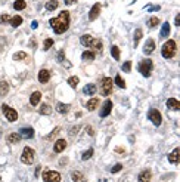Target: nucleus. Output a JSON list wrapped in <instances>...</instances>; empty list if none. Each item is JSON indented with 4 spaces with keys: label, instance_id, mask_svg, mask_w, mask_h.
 Segmentation results:
<instances>
[{
    "label": "nucleus",
    "instance_id": "nucleus-1",
    "mask_svg": "<svg viewBox=\"0 0 180 182\" xmlns=\"http://www.w3.org/2000/svg\"><path fill=\"white\" fill-rule=\"evenodd\" d=\"M50 25H52V28L55 30L56 34H62V33H65L68 28H69V13H68L67 11L61 12L58 18L50 19Z\"/></svg>",
    "mask_w": 180,
    "mask_h": 182
},
{
    "label": "nucleus",
    "instance_id": "nucleus-2",
    "mask_svg": "<svg viewBox=\"0 0 180 182\" xmlns=\"http://www.w3.org/2000/svg\"><path fill=\"white\" fill-rule=\"evenodd\" d=\"M176 42L174 40H168V42H165L164 46H162V50H161V53H162V57L164 58H173L174 57V53H176Z\"/></svg>",
    "mask_w": 180,
    "mask_h": 182
},
{
    "label": "nucleus",
    "instance_id": "nucleus-3",
    "mask_svg": "<svg viewBox=\"0 0 180 182\" xmlns=\"http://www.w3.org/2000/svg\"><path fill=\"white\" fill-rule=\"evenodd\" d=\"M34 159H35V151L33 148L30 147H25L22 151V156H21V161L25 163V164H33Z\"/></svg>",
    "mask_w": 180,
    "mask_h": 182
},
{
    "label": "nucleus",
    "instance_id": "nucleus-4",
    "mask_svg": "<svg viewBox=\"0 0 180 182\" xmlns=\"http://www.w3.org/2000/svg\"><path fill=\"white\" fill-rule=\"evenodd\" d=\"M139 71L142 73L143 77H149V76H151V71H152V61H151V59H143V61L139 64Z\"/></svg>",
    "mask_w": 180,
    "mask_h": 182
},
{
    "label": "nucleus",
    "instance_id": "nucleus-5",
    "mask_svg": "<svg viewBox=\"0 0 180 182\" xmlns=\"http://www.w3.org/2000/svg\"><path fill=\"white\" fill-rule=\"evenodd\" d=\"M2 113L5 114V117H6L9 122H15V120L18 118V113H16L13 108H11L9 105H6V104L2 105Z\"/></svg>",
    "mask_w": 180,
    "mask_h": 182
},
{
    "label": "nucleus",
    "instance_id": "nucleus-6",
    "mask_svg": "<svg viewBox=\"0 0 180 182\" xmlns=\"http://www.w3.org/2000/svg\"><path fill=\"white\" fill-rule=\"evenodd\" d=\"M42 178L45 182H61V173L53 170H46L42 175Z\"/></svg>",
    "mask_w": 180,
    "mask_h": 182
},
{
    "label": "nucleus",
    "instance_id": "nucleus-7",
    "mask_svg": "<svg viewBox=\"0 0 180 182\" xmlns=\"http://www.w3.org/2000/svg\"><path fill=\"white\" fill-rule=\"evenodd\" d=\"M101 92H102V95H105V96H108L112 92V79H109V77H103L102 79Z\"/></svg>",
    "mask_w": 180,
    "mask_h": 182
},
{
    "label": "nucleus",
    "instance_id": "nucleus-8",
    "mask_svg": "<svg viewBox=\"0 0 180 182\" xmlns=\"http://www.w3.org/2000/svg\"><path fill=\"white\" fill-rule=\"evenodd\" d=\"M148 118H149V120H151V122H152V123H154L155 126H159L161 123H162V117H161V113H159L158 110H155V108L149 111V114H148Z\"/></svg>",
    "mask_w": 180,
    "mask_h": 182
},
{
    "label": "nucleus",
    "instance_id": "nucleus-9",
    "mask_svg": "<svg viewBox=\"0 0 180 182\" xmlns=\"http://www.w3.org/2000/svg\"><path fill=\"white\" fill-rule=\"evenodd\" d=\"M112 111V101L111 99H106L103 102V107H102V111H101V117H108Z\"/></svg>",
    "mask_w": 180,
    "mask_h": 182
},
{
    "label": "nucleus",
    "instance_id": "nucleus-10",
    "mask_svg": "<svg viewBox=\"0 0 180 182\" xmlns=\"http://www.w3.org/2000/svg\"><path fill=\"white\" fill-rule=\"evenodd\" d=\"M99 13H101V3H95V5L92 6V9H90L89 19L90 21H95V19L99 16Z\"/></svg>",
    "mask_w": 180,
    "mask_h": 182
},
{
    "label": "nucleus",
    "instance_id": "nucleus-11",
    "mask_svg": "<svg viewBox=\"0 0 180 182\" xmlns=\"http://www.w3.org/2000/svg\"><path fill=\"white\" fill-rule=\"evenodd\" d=\"M37 79H38L40 83H47V81L50 80V71H49V70H46V68L40 70V73H38Z\"/></svg>",
    "mask_w": 180,
    "mask_h": 182
},
{
    "label": "nucleus",
    "instance_id": "nucleus-12",
    "mask_svg": "<svg viewBox=\"0 0 180 182\" xmlns=\"http://www.w3.org/2000/svg\"><path fill=\"white\" fill-rule=\"evenodd\" d=\"M151 179H152V173H151V170H143L140 175H139L137 182H151Z\"/></svg>",
    "mask_w": 180,
    "mask_h": 182
},
{
    "label": "nucleus",
    "instance_id": "nucleus-13",
    "mask_svg": "<svg viewBox=\"0 0 180 182\" xmlns=\"http://www.w3.org/2000/svg\"><path fill=\"white\" fill-rule=\"evenodd\" d=\"M65 148H67V141L65 139H58L56 142H55L53 149H55V153H62Z\"/></svg>",
    "mask_w": 180,
    "mask_h": 182
},
{
    "label": "nucleus",
    "instance_id": "nucleus-14",
    "mask_svg": "<svg viewBox=\"0 0 180 182\" xmlns=\"http://www.w3.org/2000/svg\"><path fill=\"white\" fill-rule=\"evenodd\" d=\"M155 50V42L152 40V39H149L146 43H145V47H143V52L146 53V55H149V53H152Z\"/></svg>",
    "mask_w": 180,
    "mask_h": 182
},
{
    "label": "nucleus",
    "instance_id": "nucleus-15",
    "mask_svg": "<svg viewBox=\"0 0 180 182\" xmlns=\"http://www.w3.org/2000/svg\"><path fill=\"white\" fill-rule=\"evenodd\" d=\"M19 135H21V138H27V139H30V138L34 136V130L31 129V127H22L21 132H19Z\"/></svg>",
    "mask_w": 180,
    "mask_h": 182
},
{
    "label": "nucleus",
    "instance_id": "nucleus-16",
    "mask_svg": "<svg viewBox=\"0 0 180 182\" xmlns=\"http://www.w3.org/2000/svg\"><path fill=\"white\" fill-rule=\"evenodd\" d=\"M167 107H168L170 110L179 111V110H180V102L177 101V99H174V98H170L168 101H167Z\"/></svg>",
    "mask_w": 180,
    "mask_h": 182
},
{
    "label": "nucleus",
    "instance_id": "nucleus-17",
    "mask_svg": "<svg viewBox=\"0 0 180 182\" xmlns=\"http://www.w3.org/2000/svg\"><path fill=\"white\" fill-rule=\"evenodd\" d=\"M71 178L74 182H87V179L84 178V175L81 172H72L71 173Z\"/></svg>",
    "mask_w": 180,
    "mask_h": 182
},
{
    "label": "nucleus",
    "instance_id": "nucleus-18",
    "mask_svg": "<svg viewBox=\"0 0 180 182\" xmlns=\"http://www.w3.org/2000/svg\"><path fill=\"white\" fill-rule=\"evenodd\" d=\"M102 46H103V45H102V40H101V39H93L89 47H93L95 50H98V52H102V49H103Z\"/></svg>",
    "mask_w": 180,
    "mask_h": 182
},
{
    "label": "nucleus",
    "instance_id": "nucleus-19",
    "mask_svg": "<svg viewBox=\"0 0 180 182\" xmlns=\"http://www.w3.org/2000/svg\"><path fill=\"white\" fill-rule=\"evenodd\" d=\"M168 160H170V163H174V164L179 163V148H174V149H173V153L168 156Z\"/></svg>",
    "mask_w": 180,
    "mask_h": 182
},
{
    "label": "nucleus",
    "instance_id": "nucleus-20",
    "mask_svg": "<svg viewBox=\"0 0 180 182\" xmlns=\"http://www.w3.org/2000/svg\"><path fill=\"white\" fill-rule=\"evenodd\" d=\"M40 99H42V93H40L38 91H35L33 95H31V99H30V102H31V105H34V107H35V105H38Z\"/></svg>",
    "mask_w": 180,
    "mask_h": 182
},
{
    "label": "nucleus",
    "instance_id": "nucleus-21",
    "mask_svg": "<svg viewBox=\"0 0 180 182\" xmlns=\"http://www.w3.org/2000/svg\"><path fill=\"white\" fill-rule=\"evenodd\" d=\"M83 93L84 95H95L96 93V86L95 84H87L83 88Z\"/></svg>",
    "mask_w": 180,
    "mask_h": 182
},
{
    "label": "nucleus",
    "instance_id": "nucleus-22",
    "mask_svg": "<svg viewBox=\"0 0 180 182\" xmlns=\"http://www.w3.org/2000/svg\"><path fill=\"white\" fill-rule=\"evenodd\" d=\"M9 92V83L8 81H0V96H5Z\"/></svg>",
    "mask_w": 180,
    "mask_h": 182
},
{
    "label": "nucleus",
    "instance_id": "nucleus-23",
    "mask_svg": "<svg viewBox=\"0 0 180 182\" xmlns=\"http://www.w3.org/2000/svg\"><path fill=\"white\" fill-rule=\"evenodd\" d=\"M98 105H99V99H98V98H92L89 102H87V110H89V111H93V110H96Z\"/></svg>",
    "mask_w": 180,
    "mask_h": 182
},
{
    "label": "nucleus",
    "instance_id": "nucleus-24",
    "mask_svg": "<svg viewBox=\"0 0 180 182\" xmlns=\"http://www.w3.org/2000/svg\"><path fill=\"white\" fill-rule=\"evenodd\" d=\"M170 34V24L164 22L162 24V28H161V33H159V37H167Z\"/></svg>",
    "mask_w": 180,
    "mask_h": 182
},
{
    "label": "nucleus",
    "instance_id": "nucleus-25",
    "mask_svg": "<svg viewBox=\"0 0 180 182\" xmlns=\"http://www.w3.org/2000/svg\"><path fill=\"white\" fill-rule=\"evenodd\" d=\"M68 110H69V105H67V104H61V102H59L56 105V111H58V113H61V114H67Z\"/></svg>",
    "mask_w": 180,
    "mask_h": 182
},
{
    "label": "nucleus",
    "instance_id": "nucleus-26",
    "mask_svg": "<svg viewBox=\"0 0 180 182\" xmlns=\"http://www.w3.org/2000/svg\"><path fill=\"white\" fill-rule=\"evenodd\" d=\"M92 40H93V37H92V36L84 34V36H81V40H80V42H81V45H83V46H87V47H89L90 43H92Z\"/></svg>",
    "mask_w": 180,
    "mask_h": 182
},
{
    "label": "nucleus",
    "instance_id": "nucleus-27",
    "mask_svg": "<svg viewBox=\"0 0 180 182\" xmlns=\"http://www.w3.org/2000/svg\"><path fill=\"white\" fill-rule=\"evenodd\" d=\"M8 141H9L11 144H18V142L21 141V135H19V133H11V135L8 136Z\"/></svg>",
    "mask_w": 180,
    "mask_h": 182
},
{
    "label": "nucleus",
    "instance_id": "nucleus-28",
    "mask_svg": "<svg viewBox=\"0 0 180 182\" xmlns=\"http://www.w3.org/2000/svg\"><path fill=\"white\" fill-rule=\"evenodd\" d=\"M27 8V3L24 2V0H16L15 3H13V9H16V11H22Z\"/></svg>",
    "mask_w": 180,
    "mask_h": 182
},
{
    "label": "nucleus",
    "instance_id": "nucleus-29",
    "mask_svg": "<svg viewBox=\"0 0 180 182\" xmlns=\"http://www.w3.org/2000/svg\"><path fill=\"white\" fill-rule=\"evenodd\" d=\"M58 5H59L58 0H49V2L46 3V9H47V11H55L58 8Z\"/></svg>",
    "mask_w": 180,
    "mask_h": 182
},
{
    "label": "nucleus",
    "instance_id": "nucleus-30",
    "mask_svg": "<svg viewBox=\"0 0 180 182\" xmlns=\"http://www.w3.org/2000/svg\"><path fill=\"white\" fill-rule=\"evenodd\" d=\"M81 58H83V61H86V62H92L93 59H95V53L93 52H84L83 55H81Z\"/></svg>",
    "mask_w": 180,
    "mask_h": 182
},
{
    "label": "nucleus",
    "instance_id": "nucleus-31",
    "mask_svg": "<svg viewBox=\"0 0 180 182\" xmlns=\"http://www.w3.org/2000/svg\"><path fill=\"white\" fill-rule=\"evenodd\" d=\"M11 24H12V27H19L21 24H22V18L19 16V15H16V16H13V18H11Z\"/></svg>",
    "mask_w": 180,
    "mask_h": 182
},
{
    "label": "nucleus",
    "instance_id": "nucleus-32",
    "mask_svg": "<svg viewBox=\"0 0 180 182\" xmlns=\"http://www.w3.org/2000/svg\"><path fill=\"white\" fill-rule=\"evenodd\" d=\"M78 77H77V76H72V77H69V79H68V83H69V86H71V88H72V89H75V88H77V86H78Z\"/></svg>",
    "mask_w": 180,
    "mask_h": 182
},
{
    "label": "nucleus",
    "instance_id": "nucleus-33",
    "mask_svg": "<svg viewBox=\"0 0 180 182\" xmlns=\"http://www.w3.org/2000/svg\"><path fill=\"white\" fill-rule=\"evenodd\" d=\"M52 113V108L47 105V104H42V108H40V114H45V115H49Z\"/></svg>",
    "mask_w": 180,
    "mask_h": 182
},
{
    "label": "nucleus",
    "instance_id": "nucleus-34",
    "mask_svg": "<svg viewBox=\"0 0 180 182\" xmlns=\"http://www.w3.org/2000/svg\"><path fill=\"white\" fill-rule=\"evenodd\" d=\"M114 81L117 83V86H118V88L125 89V81H123V79H121V76H120V74H117V76H115V80H114Z\"/></svg>",
    "mask_w": 180,
    "mask_h": 182
},
{
    "label": "nucleus",
    "instance_id": "nucleus-35",
    "mask_svg": "<svg viewBox=\"0 0 180 182\" xmlns=\"http://www.w3.org/2000/svg\"><path fill=\"white\" fill-rule=\"evenodd\" d=\"M111 55L114 57V59H120V49H118V46H112L111 47Z\"/></svg>",
    "mask_w": 180,
    "mask_h": 182
},
{
    "label": "nucleus",
    "instance_id": "nucleus-36",
    "mask_svg": "<svg viewBox=\"0 0 180 182\" xmlns=\"http://www.w3.org/2000/svg\"><path fill=\"white\" fill-rule=\"evenodd\" d=\"M140 39H142V30H140V28H137V30L135 31V46L139 45Z\"/></svg>",
    "mask_w": 180,
    "mask_h": 182
},
{
    "label": "nucleus",
    "instance_id": "nucleus-37",
    "mask_svg": "<svg viewBox=\"0 0 180 182\" xmlns=\"http://www.w3.org/2000/svg\"><path fill=\"white\" fill-rule=\"evenodd\" d=\"M148 24H149V27H151V28H154V27H157L158 24H159V19H158L157 16H152V18L148 21Z\"/></svg>",
    "mask_w": 180,
    "mask_h": 182
},
{
    "label": "nucleus",
    "instance_id": "nucleus-38",
    "mask_svg": "<svg viewBox=\"0 0 180 182\" xmlns=\"http://www.w3.org/2000/svg\"><path fill=\"white\" fill-rule=\"evenodd\" d=\"M52 46H53V39H46L45 45H43V49H45V50H49Z\"/></svg>",
    "mask_w": 180,
    "mask_h": 182
},
{
    "label": "nucleus",
    "instance_id": "nucleus-39",
    "mask_svg": "<svg viewBox=\"0 0 180 182\" xmlns=\"http://www.w3.org/2000/svg\"><path fill=\"white\" fill-rule=\"evenodd\" d=\"M25 58H27V53H25V52H18V53L13 55V59H15V61H22Z\"/></svg>",
    "mask_w": 180,
    "mask_h": 182
},
{
    "label": "nucleus",
    "instance_id": "nucleus-40",
    "mask_svg": "<svg viewBox=\"0 0 180 182\" xmlns=\"http://www.w3.org/2000/svg\"><path fill=\"white\" fill-rule=\"evenodd\" d=\"M92 156H93V149H92V148H89L87 151H84V154L81 156V159H83V160H89Z\"/></svg>",
    "mask_w": 180,
    "mask_h": 182
},
{
    "label": "nucleus",
    "instance_id": "nucleus-41",
    "mask_svg": "<svg viewBox=\"0 0 180 182\" xmlns=\"http://www.w3.org/2000/svg\"><path fill=\"white\" fill-rule=\"evenodd\" d=\"M11 21V16L8 15V13H3L2 16H0V24H6Z\"/></svg>",
    "mask_w": 180,
    "mask_h": 182
},
{
    "label": "nucleus",
    "instance_id": "nucleus-42",
    "mask_svg": "<svg viewBox=\"0 0 180 182\" xmlns=\"http://www.w3.org/2000/svg\"><path fill=\"white\" fill-rule=\"evenodd\" d=\"M130 70H132V62H130V61H127V62L123 65V71H125V73H130Z\"/></svg>",
    "mask_w": 180,
    "mask_h": 182
},
{
    "label": "nucleus",
    "instance_id": "nucleus-43",
    "mask_svg": "<svg viewBox=\"0 0 180 182\" xmlns=\"http://www.w3.org/2000/svg\"><path fill=\"white\" fill-rule=\"evenodd\" d=\"M121 169H123V164H121V163H118V164H115L112 169H111V172H112V173H118Z\"/></svg>",
    "mask_w": 180,
    "mask_h": 182
},
{
    "label": "nucleus",
    "instance_id": "nucleus-44",
    "mask_svg": "<svg viewBox=\"0 0 180 182\" xmlns=\"http://www.w3.org/2000/svg\"><path fill=\"white\" fill-rule=\"evenodd\" d=\"M58 133H59V127H56V129H55V130H53V132H52V133H50L49 136H47V139H52L53 136H56Z\"/></svg>",
    "mask_w": 180,
    "mask_h": 182
},
{
    "label": "nucleus",
    "instance_id": "nucleus-45",
    "mask_svg": "<svg viewBox=\"0 0 180 182\" xmlns=\"http://www.w3.org/2000/svg\"><path fill=\"white\" fill-rule=\"evenodd\" d=\"M64 57H65V53H64V50H61V52H59V55H58V61H59V62H62V61H64Z\"/></svg>",
    "mask_w": 180,
    "mask_h": 182
},
{
    "label": "nucleus",
    "instance_id": "nucleus-46",
    "mask_svg": "<svg viewBox=\"0 0 180 182\" xmlns=\"http://www.w3.org/2000/svg\"><path fill=\"white\" fill-rule=\"evenodd\" d=\"M176 25H177V27L180 25V15H177V16H176Z\"/></svg>",
    "mask_w": 180,
    "mask_h": 182
},
{
    "label": "nucleus",
    "instance_id": "nucleus-47",
    "mask_svg": "<svg viewBox=\"0 0 180 182\" xmlns=\"http://www.w3.org/2000/svg\"><path fill=\"white\" fill-rule=\"evenodd\" d=\"M64 2H65V5H72L75 0H64Z\"/></svg>",
    "mask_w": 180,
    "mask_h": 182
},
{
    "label": "nucleus",
    "instance_id": "nucleus-48",
    "mask_svg": "<svg viewBox=\"0 0 180 182\" xmlns=\"http://www.w3.org/2000/svg\"><path fill=\"white\" fill-rule=\"evenodd\" d=\"M86 129H87V133H90V135H93V132H92V127H89V126H87Z\"/></svg>",
    "mask_w": 180,
    "mask_h": 182
},
{
    "label": "nucleus",
    "instance_id": "nucleus-49",
    "mask_svg": "<svg viewBox=\"0 0 180 182\" xmlns=\"http://www.w3.org/2000/svg\"><path fill=\"white\" fill-rule=\"evenodd\" d=\"M38 173H40V166L37 167V170H35V176H38Z\"/></svg>",
    "mask_w": 180,
    "mask_h": 182
},
{
    "label": "nucleus",
    "instance_id": "nucleus-50",
    "mask_svg": "<svg viewBox=\"0 0 180 182\" xmlns=\"http://www.w3.org/2000/svg\"><path fill=\"white\" fill-rule=\"evenodd\" d=\"M31 27H33V28H37V21H34V22H33V25H31Z\"/></svg>",
    "mask_w": 180,
    "mask_h": 182
},
{
    "label": "nucleus",
    "instance_id": "nucleus-51",
    "mask_svg": "<svg viewBox=\"0 0 180 182\" xmlns=\"http://www.w3.org/2000/svg\"><path fill=\"white\" fill-rule=\"evenodd\" d=\"M0 179H2V178H0Z\"/></svg>",
    "mask_w": 180,
    "mask_h": 182
}]
</instances>
